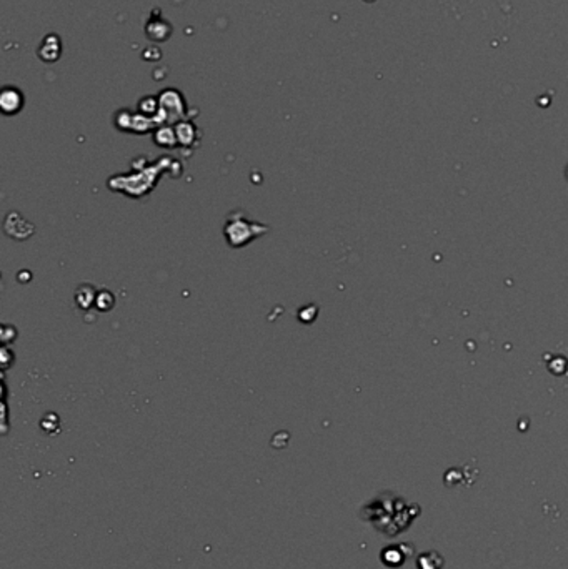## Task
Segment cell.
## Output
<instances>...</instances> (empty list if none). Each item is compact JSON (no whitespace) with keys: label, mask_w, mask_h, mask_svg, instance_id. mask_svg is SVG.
Instances as JSON below:
<instances>
[{"label":"cell","mask_w":568,"mask_h":569,"mask_svg":"<svg viewBox=\"0 0 568 569\" xmlns=\"http://www.w3.org/2000/svg\"><path fill=\"white\" fill-rule=\"evenodd\" d=\"M268 232V226L259 224V221L249 220L245 213L240 210H235L227 217L225 221V240L232 248L247 247L250 242L257 240Z\"/></svg>","instance_id":"obj_2"},{"label":"cell","mask_w":568,"mask_h":569,"mask_svg":"<svg viewBox=\"0 0 568 569\" xmlns=\"http://www.w3.org/2000/svg\"><path fill=\"white\" fill-rule=\"evenodd\" d=\"M153 142H155L162 148H174L178 145L177 134H175V127L162 125L153 134Z\"/></svg>","instance_id":"obj_5"},{"label":"cell","mask_w":568,"mask_h":569,"mask_svg":"<svg viewBox=\"0 0 568 569\" xmlns=\"http://www.w3.org/2000/svg\"><path fill=\"white\" fill-rule=\"evenodd\" d=\"M160 160L157 162L155 166H145V169L139 170L135 175H118V177H112L109 180L110 190L118 192V194H125L132 196V198H140V196L148 195L153 187L159 182V165Z\"/></svg>","instance_id":"obj_1"},{"label":"cell","mask_w":568,"mask_h":569,"mask_svg":"<svg viewBox=\"0 0 568 569\" xmlns=\"http://www.w3.org/2000/svg\"><path fill=\"white\" fill-rule=\"evenodd\" d=\"M0 107H2V112L6 115L19 114L24 107L22 92L15 87H6L2 90V95H0Z\"/></svg>","instance_id":"obj_3"},{"label":"cell","mask_w":568,"mask_h":569,"mask_svg":"<svg viewBox=\"0 0 568 569\" xmlns=\"http://www.w3.org/2000/svg\"><path fill=\"white\" fill-rule=\"evenodd\" d=\"M95 299H97L95 288H92L91 285H80L79 288H77L75 302L82 310H91L92 306H95Z\"/></svg>","instance_id":"obj_6"},{"label":"cell","mask_w":568,"mask_h":569,"mask_svg":"<svg viewBox=\"0 0 568 569\" xmlns=\"http://www.w3.org/2000/svg\"><path fill=\"white\" fill-rule=\"evenodd\" d=\"M567 175H568V172H567Z\"/></svg>","instance_id":"obj_8"},{"label":"cell","mask_w":568,"mask_h":569,"mask_svg":"<svg viewBox=\"0 0 568 569\" xmlns=\"http://www.w3.org/2000/svg\"><path fill=\"white\" fill-rule=\"evenodd\" d=\"M175 134H177L178 145L183 148H194L199 143V130L192 122H178L175 125Z\"/></svg>","instance_id":"obj_4"},{"label":"cell","mask_w":568,"mask_h":569,"mask_svg":"<svg viewBox=\"0 0 568 569\" xmlns=\"http://www.w3.org/2000/svg\"><path fill=\"white\" fill-rule=\"evenodd\" d=\"M115 305V297L112 293L109 292V290H100L99 293H97V299H95V308L102 313H105V311H110Z\"/></svg>","instance_id":"obj_7"}]
</instances>
